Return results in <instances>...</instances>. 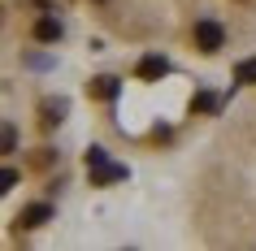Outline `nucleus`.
Masks as SVG:
<instances>
[{
    "instance_id": "obj_2",
    "label": "nucleus",
    "mask_w": 256,
    "mask_h": 251,
    "mask_svg": "<svg viewBox=\"0 0 256 251\" xmlns=\"http://www.w3.org/2000/svg\"><path fill=\"white\" fill-rule=\"evenodd\" d=\"M178 221L196 247L256 251V91L239 95L191 147Z\"/></svg>"
},
{
    "instance_id": "obj_1",
    "label": "nucleus",
    "mask_w": 256,
    "mask_h": 251,
    "mask_svg": "<svg viewBox=\"0 0 256 251\" xmlns=\"http://www.w3.org/2000/svg\"><path fill=\"white\" fill-rule=\"evenodd\" d=\"M96 39L182 65H230L256 52V0H74Z\"/></svg>"
}]
</instances>
